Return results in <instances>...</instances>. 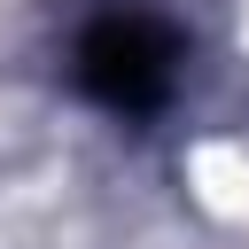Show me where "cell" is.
Returning a JSON list of instances; mask_svg holds the SVG:
<instances>
[{"mask_svg":"<svg viewBox=\"0 0 249 249\" xmlns=\"http://www.w3.org/2000/svg\"><path fill=\"white\" fill-rule=\"evenodd\" d=\"M179 62H187L179 23L140 0H109L70 31V86L109 117H156L179 93Z\"/></svg>","mask_w":249,"mask_h":249,"instance_id":"obj_1","label":"cell"}]
</instances>
